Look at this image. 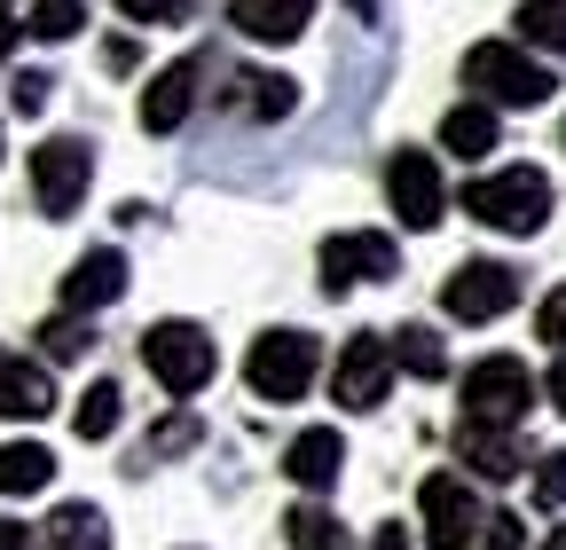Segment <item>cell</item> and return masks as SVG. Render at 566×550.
Segmentation results:
<instances>
[{"label":"cell","mask_w":566,"mask_h":550,"mask_svg":"<svg viewBox=\"0 0 566 550\" xmlns=\"http://www.w3.org/2000/svg\"><path fill=\"white\" fill-rule=\"evenodd\" d=\"M520 542H527V519H512V511L480 519V550H520Z\"/></svg>","instance_id":"f1b7e54d"},{"label":"cell","mask_w":566,"mask_h":550,"mask_svg":"<svg viewBox=\"0 0 566 550\" xmlns=\"http://www.w3.org/2000/svg\"><path fill=\"white\" fill-rule=\"evenodd\" d=\"M244 378L260 401H300L315 385V338L307 330H268L260 347L244 355Z\"/></svg>","instance_id":"5b68a950"},{"label":"cell","mask_w":566,"mask_h":550,"mask_svg":"<svg viewBox=\"0 0 566 550\" xmlns=\"http://www.w3.org/2000/svg\"><path fill=\"white\" fill-rule=\"evenodd\" d=\"M189 441H197V425H189V417H174V425H158V433H150V456H174V448H189Z\"/></svg>","instance_id":"d6a6232c"},{"label":"cell","mask_w":566,"mask_h":550,"mask_svg":"<svg viewBox=\"0 0 566 550\" xmlns=\"http://www.w3.org/2000/svg\"><path fill=\"white\" fill-rule=\"evenodd\" d=\"M457 456L480 479H520L527 472V448L512 441V425H457Z\"/></svg>","instance_id":"5bb4252c"},{"label":"cell","mask_w":566,"mask_h":550,"mask_svg":"<svg viewBox=\"0 0 566 550\" xmlns=\"http://www.w3.org/2000/svg\"><path fill=\"white\" fill-rule=\"evenodd\" d=\"M386 355H394L409 378H441V370H449V355H441V330H424V322H409L401 338H386Z\"/></svg>","instance_id":"7402d4cb"},{"label":"cell","mask_w":566,"mask_h":550,"mask_svg":"<svg viewBox=\"0 0 566 550\" xmlns=\"http://www.w3.org/2000/svg\"><path fill=\"white\" fill-rule=\"evenodd\" d=\"M441 150L488 158V150H495V110H488V103H457V110L441 118Z\"/></svg>","instance_id":"ffe728a7"},{"label":"cell","mask_w":566,"mask_h":550,"mask_svg":"<svg viewBox=\"0 0 566 550\" xmlns=\"http://www.w3.org/2000/svg\"><path fill=\"white\" fill-rule=\"evenodd\" d=\"M55 409V378L40 370V362H24V355H9L0 347V417H48Z\"/></svg>","instance_id":"4fadbf2b"},{"label":"cell","mask_w":566,"mask_h":550,"mask_svg":"<svg viewBox=\"0 0 566 550\" xmlns=\"http://www.w3.org/2000/svg\"><path fill=\"white\" fill-rule=\"evenodd\" d=\"M283 542H292V550H346V527L323 504H300L292 519H283Z\"/></svg>","instance_id":"cb8c5ba5"},{"label":"cell","mask_w":566,"mask_h":550,"mask_svg":"<svg viewBox=\"0 0 566 550\" xmlns=\"http://www.w3.org/2000/svg\"><path fill=\"white\" fill-rule=\"evenodd\" d=\"M87 181H95V150L80 142V134H55V142L32 150V189H40V213H48V221L80 213Z\"/></svg>","instance_id":"8992f818"},{"label":"cell","mask_w":566,"mask_h":550,"mask_svg":"<svg viewBox=\"0 0 566 550\" xmlns=\"http://www.w3.org/2000/svg\"><path fill=\"white\" fill-rule=\"evenodd\" d=\"M0 550H32V535H24L17 519H0Z\"/></svg>","instance_id":"e575fe53"},{"label":"cell","mask_w":566,"mask_h":550,"mask_svg":"<svg viewBox=\"0 0 566 550\" xmlns=\"http://www.w3.org/2000/svg\"><path fill=\"white\" fill-rule=\"evenodd\" d=\"M126 24H181L189 17V0H118Z\"/></svg>","instance_id":"83f0119b"},{"label":"cell","mask_w":566,"mask_h":550,"mask_svg":"<svg viewBox=\"0 0 566 550\" xmlns=\"http://www.w3.org/2000/svg\"><path fill=\"white\" fill-rule=\"evenodd\" d=\"M386 197H394V213H401V229H441V213H449V197H441V166L424 158V150H394L386 158Z\"/></svg>","instance_id":"52a82bcc"},{"label":"cell","mask_w":566,"mask_h":550,"mask_svg":"<svg viewBox=\"0 0 566 550\" xmlns=\"http://www.w3.org/2000/svg\"><path fill=\"white\" fill-rule=\"evenodd\" d=\"M386 385H394V355H386V338H378V330L346 338V347H338V370H331L338 409H378V401H386Z\"/></svg>","instance_id":"9c48e42d"},{"label":"cell","mask_w":566,"mask_h":550,"mask_svg":"<svg viewBox=\"0 0 566 550\" xmlns=\"http://www.w3.org/2000/svg\"><path fill=\"white\" fill-rule=\"evenodd\" d=\"M118 401H126V393H118L111 378H95V385L80 393V409H71V433H80V441H111V433H118Z\"/></svg>","instance_id":"44dd1931"},{"label":"cell","mask_w":566,"mask_h":550,"mask_svg":"<svg viewBox=\"0 0 566 550\" xmlns=\"http://www.w3.org/2000/svg\"><path fill=\"white\" fill-rule=\"evenodd\" d=\"M520 32H527V47L566 55V0H520Z\"/></svg>","instance_id":"d4e9b609"},{"label":"cell","mask_w":566,"mask_h":550,"mask_svg":"<svg viewBox=\"0 0 566 550\" xmlns=\"http://www.w3.org/2000/svg\"><path fill=\"white\" fill-rule=\"evenodd\" d=\"M535 401V378L520 355H488L464 370V425H520Z\"/></svg>","instance_id":"277c9868"},{"label":"cell","mask_w":566,"mask_h":550,"mask_svg":"<svg viewBox=\"0 0 566 550\" xmlns=\"http://www.w3.org/2000/svg\"><path fill=\"white\" fill-rule=\"evenodd\" d=\"M48 87H55L48 72H17V80H9V103H17V110L32 118V110H48Z\"/></svg>","instance_id":"4dcf8cb0"},{"label":"cell","mask_w":566,"mask_h":550,"mask_svg":"<svg viewBox=\"0 0 566 550\" xmlns=\"http://www.w3.org/2000/svg\"><path fill=\"white\" fill-rule=\"evenodd\" d=\"M118 292H126V252H111V244L63 275V307H111Z\"/></svg>","instance_id":"2e32d148"},{"label":"cell","mask_w":566,"mask_h":550,"mask_svg":"<svg viewBox=\"0 0 566 550\" xmlns=\"http://www.w3.org/2000/svg\"><path fill=\"white\" fill-rule=\"evenodd\" d=\"M464 213L488 221V229H504V236H535L551 221V181L535 166H512V173H488L464 189Z\"/></svg>","instance_id":"7a4b0ae2"},{"label":"cell","mask_w":566,"mask_h":550,"mask_svg":"<svg viewBox=\"0 0 566 550\" xmlns=\"http://www.w3.org/2000/svg\"><path fill=\"white\" fill-rule=\"evenodd\" d=\"M520 299V275L504 267V260H464L449 284H441V307L457 315V322H495Z\"/></svg>","instance_id":"ba28073f"},{"label":"cell","mask_w":566,"mask_h":550,"mask_svg":"<svg viewBox=\"0 0 566 550\" xmlns=\"http://www.w3.org/2000/svg\"><path fill=\"white\" fill-rule=\"evenodd\" d=\"M543 393H551V409H558V417H566V355H558V370L543 378Z\"/></svg>","instance_id":"836d02e7"},{"label":"cell","mask_w":566,"mask_h":550,"mask_svg":"<svg viewBox=\"0 0 566 550\" xmlns=\"http://www.w3.org/2000/svg\"><path fill=\"white\" fill-rule=\"evenodd\" d=\"M197 80H205V63H197V55L166 63V72L142 87V126H150V134H174V126L197 110Z\"/></svg>","instance_id":"7c38bea8"},{"label":"cell","mask_w":566,"mask_h":550,"mask_svg":"<svg viewBox=\"0 0 566 550\" xmlns=\"http://www.w3.org/2000/svg\"><path fill=\"white\" fill-rule=\"evenodd\" d=\"M535 504H543V511H558V504H566V448H558V456H543V472H535Z\"/></svg>","instance_id":"f546056e"},{"label":"cell","mask_w":566,"mask_h":550,"mask_svg":"<svg viewBox=\"0 0 566 550\" xmlns=\"http://www.w3.org/2000/svg\"><path fill=\"white\" fill-rule=\"evenodd\" d=\"M237 87H244L237 103H244L252 118H292V103H300V87H292V80H283V72H244Z\"/></svg>","instance_id":"603a6c76"},{"label":"cell","mask_w":566,"mask_h":550,"mask_svg":"<svg viewBox=\"0 0 566 550\" xmlns=\"http://www.w3.org/2000/svg\"><path fill=\"white\" fill-rule=\"evenodd\" d=\"M48 479H55V456L40 441H9V448H0V496H40Z\"/></svg>","instance_id":"d6986e66"},{"label":"cell","mask_w":566,"mask_h":550,"mask_svg":"<svg viewBox=\"0 0 566 550\" xmlns=\"http://www.w3.org/2000/svg\"><path fill=\"white\" fill-rule=\"evenodd\" d=\"M394 275V236H331L323 244V292H354Z\"/></svg>","instance_id":"8fae6325"},{"label":"cell","mask_w":566,"mask_h":550,"mask_svg":"<svg viewBox=\"0 0 566 550\" xmlns=\"http://www.w3.org/2000/svg\"><path fill=\"white\" fill-rule=\"evenodd\" d=\"M40 347H48V362H80L95 347V330L80 315H55V322H40Z\"/></svg>","instance_id":"4316f807"},{"label":"cell","mask_w":566,"mask_h":550,"mask_svg":"<svg viewBox=\"0 0 566 550\" xmlns=\"http://www.w3.org/2000/svg\"><path fill=\"white\" fill-rule=\"evenodd\" d=\"M338 464H346V441L331 425H315V433H300L283 448V472H292L300 488H338Z\"/></svg>","instance_id":"e0dca14e"},{"label":"cell","mask_w":566,"mask_h":550,"mask_svg":"<svg viewBox=\"0 0 566 550\" xmlns=\"http://www.w3.org/2000/svg\"><path fill=\"white\" fill-rule=\"evenodd\" d=\"M142 362H150V378H158L174 401L205 393L212 370H221V355H212V338H205L197 322H150V330H142Z\"/></svg>","instance_id":"3957f363"},{"label":"cell","mask_w":566,"mask_h":550,"mask_svg":"<svg viewBox=\"0 0 566 550\" xmlns=\"http://www.w3.org/2000/svg\"><path fill=\"white\" fill-rule=\"evenodd\" d=\"M354 17H378V0H354Z\"/></svg>","instance_id":"74e56055"},{"label":"cell","mask_w":566,"mask_h":550,"mask_svg":"<svg viewBox=\"0 0 566 550\" xmlns=\"http://www.w3.org/2000/svg\"><path fill=\"white\" fill-rule=\"evenodd\" d=\"M543 550H566V527H551V535H543Z\"/></svg>","instance_id":"8d00e7d4"},{"label":"cell","mask_w":566,"mask_h":550,"mask_svg":"<svg viewBox=\"0 0 566 550\" xmlns=\"http://www.w3.org/2000/svg\"><path fill=\"white\" fill-rule=\"evenodd\" d=\"M417 511H424V542L433 550H464L472 535H480V504H472V488L457 472H433L417 488Z\"/></svg>","instance_id":"30bf717a"},{"label":"cell","mask_w":566,"mask_h":550,"mask_svg":"<svg viewBox=\"0 0 566 550\" xmlns=\"http://www.w3.org/2000/svg\"><path fill=\"white\" fill-rule=\"evenodd\" d=\"M32 550H111V527H103V511L95 504H63L48 527H40V542Z\"/></svg>","instance_id":"ac0fdd59"},{"label":"cell","mask_w":566,"mask_h":550,"mask_svg":"<svg viewBox=\"0 0 566 550\" xmlns=\"http://www.w3.org/2000/svg\"><path fill=\"white\" fill-rule=\"evenodd\" d=\"M80 24H87V0H32V17H24L32 40H71Z\"/></svg>","instance_id":"484cf974"},{"label":"cell","mask_w":566,"mask_h":550,"mask_svg":"<svg viewBox=\"0 0 566 550\" xmlns=\"http://www.w3.org/2000/svg\"><path fill=\"white\" fill-rule=\"evenodd\" d=\"M307 17H315V0H237L229 9V24L244 32V40H300L307 32Z\"/></svg>","instance_id":"9a60e30c"},{"label":"cell","mask_w":566,"mask_h":550,"mask_svg":"<svg viewBox=\"0 0 566 550\" xmlns=\"http://www.w3.org/2000/svg\"><path fill=\"white\" fill-rule=\"evenodd\" d=\"M535 330H543V338H551V347L566 355V284H558V292L543 299V315H535Z\"/></svg>","instance_id":"1f68e13d"},{"label":"cell","mask_w":566,"mask_h":550,"mask_svg":"<svg viewBox=\"0 0 566 550\" xmlns=\"http://www.w3.org/2000/svg\"><path fill=\"white\" fill-rule=\"evenodd\" d=\"M464 87H480V103L488 110H535V103H551V72L527 55V47H512V40H480V47H464Z\"/></svg>","instance_id":"6da1fadb"},{"label":"cell","mask_w":566,"mask_h":550,"mask_svg":"<svg viewBox=\"0 0 566 550\" xmlns=\"http://www.w3.org/2000/svg\"><path fill=\"white\" fill-rule=\"evenodd\" d=\"M24 40V24H0V63H9V47Z\"/></svg>","instance_id":"d590c367"}]
</instances>
